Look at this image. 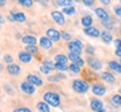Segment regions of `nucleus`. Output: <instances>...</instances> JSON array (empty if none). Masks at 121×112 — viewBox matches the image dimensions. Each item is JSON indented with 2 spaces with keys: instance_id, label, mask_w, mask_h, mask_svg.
<instances>
[{
  "instance_id": "nucleus-1",
  "label": "nucleus",
  "mask_w": 121,
  "mask_h": 112,
  "mask_svg": "<svg viewBox=\"0 0 121 112\" xmlns=\"http://www.w3.org/2000/svg\"><path fill=\"white\" fill-rule=\"evenodd\" d=\"M44 100H45L48 104H51L52 107H58L60 103V95L56 94V93H53V92L45 93V94H44Z\"/></svg>"
},
{
  "instance_id": "nucleus-2",
  "label": "nucleus",
  "mask_w": 121,
  "mask_h": 112,
  "mask_svg": "<svg viewBox=\"0 0 121 112\" xmlns=\"http://www.w3.org/2000/svg\"><path fill=\"white\" fill-rule=\"evenodd\" d=\"M73 90L78 93H85L89 90V84L83 80H75L73 82Z\"/></svg>"
},
{
  "instance_id": "nucleus-3",
  "label": "nucleus",
  "mask_w": 121,
  "mask_h": 112,
  "mask_svg": "<svg viewBox=\"0 0 121 112\" xmlns=\"http://www.w3.org/2000/svg\"><path fill=\"white\" fill-rule=\"evenodd\" d=\"M82 47H83L82 44H81V42H78V40H74V42L69 44V49L72 54L80 55L81 52H82Z\"/></svg>"
},
{
  "instance_id": "nucleus-4",
  "label": "nucleus",
  "mask_w": 121,
  "mask_h": 112,
  "mask_svg": "<svg viewBox=\"0 0 121 112\" xmlns=\"http://www.w3.org/2000/svg\"><path fill=\"white\" fill-rule=\"evenodd\" d=\"M46 34H47V37L51 39L52 42H57V40H60V37H62V34H60L58 30L54 29V28H49V29H47Z\"/></svg>"
},
{
  "instance_id": "nucleus-5",
  "label": "nucleus",
  "mask_w": 121,
  "mask_h": 112,
  "mask_svg": "<svg viewBox=\"0 0 121 112\" xmlns=\"http://www.w3.org/2000/svg\"><path fill=\"white\" fill-rule=\"evenodd\" d=\"M22 92H25L26 94H34L35 93V86L34 84H31L29 82H22L20 85Z\"/></svg>"
},
{
  "instance_id": "nucleus-6",
  "label": "nucleus",
  "mask_w": 121,
  "mask_h": 112,
  "mask_svg": "<svg viewBox=\"0 0 121 112\" xmlns=\"http://www.w3.org/2000/svg\"><path fill=\"white\" fill-rule=\"evenodd\" d=\"M94 13H95V15L100 18V19H102V20H103V22H107L110 20V17H109L108 13H107L103 8H96L94 10Z\"/></svg>"
},
{
  "instance_id": "nucleus-7",
  "label": "nucleus",
  "mask_w": 121,
  "mask_h": 112,
  "mask_svg": "<svg viewBox=\"0 0 121 112\" xmlns=\"http://www.w3.org/2000/svg\"><path fill=\"white\" fill-rule=\"evenodd\" d=\"M52 17L55 20V22L58 25H64L65 24V18L63 16V13H60V11H56V10L52 11Z\"/></svg>"
},
{
  "instance_id": "nucleus-8",
  "label": "nucleus",
  "mask_w": 121,
  "mask_h": 112,
  "mask_svg": "<svg viewBox=\"0 0 121 112\" xmlns=\"http://www.w3.org/2000/svg\"><path fill=\"white\" fill-rule=\"evenodd\" d=\"M10 20H13V22H22L26 20V16L24 15L22 13H10Z\"/></svg>"
},
{
  "instance_id": "nucleus-9",
  "label": "nucleus",
  "mask_w": 121,
  "mask_h": 112,
  "mask_svg": "<svg viewBox=\"0 0 121 112\" xmlns=\"http://www.w3.org/2000/svg\"><path fill=\"white\" fill-rule=\"evenodd\" d=\"M92 92L94 93L95 95H99V96H102V95L105 94V87L103 85H101V84H94L93 87H92Z\"/></svg>"
},
{
  "instance_id": "nucleus-10",
  "label": "nucleus",
  "mask_w": 121,
  "mask_h": 112,
  "mask_svg": "<svg viewBox=\"0 0 121 112\" xmlns=\"http://www.w3.org/2000/svg\"><path fill=\"white\" fill-rule=\"evenodd\" d=\"M83 31H84V34L87 35V36H90V37H98V36H100L99 29L95 28V27H89V28H85Z\"/></svg>"
},
{
  "instance_id": "nucleus-11",
  "label": "nucleus",
  "mask_w": 121,
  "mask_h": 112,
  "mask_svg": "<svg viewBox=\"0 0 121 112\" xmlns=\"http://www.w3.org/2000/svg\"><path fill=\"white\" fill-rule=\"evenodd\" d=\"M87 62H89V65H90L93 69H100L102 67L101 62H100L98 58H95V57H90V58L87 60Z\"/></svg>"
},
{
  "instance_id": "nucleus-12",
  "label": "nucleus",
  "mask_w": 121,
  "mask_h": 112,
  "mask_svg": "<svg viewBox=\"0 0 121 112\" xmlns=\"http://www.w3.org/2000/svg\"><path fill=\"white\" fill-rule=\"evenodd\" d=\"M69 60H72V62H73L74 64L78 65L80 67L84 65V60H83L82 58H81V57H80V56H78V55H76V54H72V53H69Z\"/></svg>"
},
{
  "instance_id": "nucleus-13",
  "label": "nucleus",
  "mask_w": 121,
  "mask_h": 112,
  "mask_svg": "<svg viewBox=\"0 0 121 112\" xmlns=\"http://www.w3.org/2000/svg\"><path fill=\"white\" fill-rule=\"evenodd\" d=\"M91 108H92V110H94L95 112H99L100 110L103 109V103L100 100H92L91 101Z\"/></svg>"
},
{
  "instance_id": "nucleus-14",
  "label": "nucleus",
  "mask_w": 121,
  "mask_h": 112,
  "mask_svg": "<svg viewBox=\"0 0 121 112\" xmlns=\"http://www.w3.org/2000/svg\"><path fill=\"white\" fill-rule=\"evenodd\" d=\"M18 57H19L20 62H22V63H28V62L31 60V57H33V56L28 52H20L19 55H18Z\"/></svg>"
},
{
  "instance_id": "nucleus-15",
  "label": "nucleus",
  "mask_w": 121,
  "mask_h": 112,
  "mask_svg": "<svg viewBox=\"0 0 121 112\" xmlns=\"http://www.w3.org/2000/svg\"><path fill=\"white\" fill-rule=\"evenodd\" d=\"M39 43H40V46L45 48V49H48V48H51L53 46V42L48 37H42Z\"/></svg>"
},
{
  "instance_id": "nucleus-16",
  "label": "nucleus",
  "mask_w": 121,
  "mask_h": 112,
  "mask_svg": "<svg viewBox=\"0 0 121 112\" xmlns=\"http://www.w3.org/2000/svg\"><path fill=\"white\" fill-rule=\"evenodd\" d=\"M7 71L11 75H18L19 72H20V67L17 64H9L8 67H7Z\"/></svg>"
},
{
  "instance_id": "nucleus-17",
  "label": "nucleus",
  "mask_w": 121,
  "mask_h": 112,
  "mask_svg": "<svg viewBox=\"0 0 121 112\" xmlns=\"http://www.w3.org/2000/svg\"><path fill=\"white\" fill-rule=\"evenodd\" d=\"M27 80H28V82L29 83H33L34 85H42L43 84V81H42V78H39L38 76H36V75H28L27 76Z\"/></svg>"
},
{
  "instance_id": "nucleus-18",
  "label": "nucleus",
  "mask_w": 121,
  "mask_h": 112,
  "mask_svg": "<svg viewBox=\"0 0 121 112\" xmlns=\"http://www.w3.org/2000/svg\"><path fill=\"white\" fill-rule=\"evenodd\" d=\"M22 43L27 44L28 46H30V45H35V44L37 43V39H36V37H35V36H30V35L22 37Z\"/></svg>"
},
{
  "instance_id": "nucleus-19",
  "label": "nucleus",
  "mask_w": 121,
  "mask_h": 112,
  "mask_svg": "<svg viewBox=\"0 0 121 112\" xmlns=\"http://www.w3.org/2000/svg\"><path fill=\"white\" fill-rule=\"evenodd\" d=\"M101 78H103L104 81H107V82H109V83L116 81V78L113 76V74L109 73V72H103V73H101Z\"/></svg>"
},
{
  "instance_id": "nucleus-20",
  "label": "nucleus",
  "mask_w": 121,
  "mask_h": 112,
  "mask_svg": "<svg viewBox=\"0 0 121 112\" xmlns=\"http://www.w3.org/2000/svg\"><path fill=\"white\" fill-rule=\"evenodd\" d=\"M109 67L113 71H116L118 73H121V63H118V62H114V60H111L109 63Z\"/></svg>"
},
{
  "instance_id": "nucleus-21",
  "label": "nucleus",
  "mask_w": 121,
  "mask_h": 112,
  "mask_svg": "<svg viewBox=\"0 0 121 112\" xmlns=\"http://www.w3.org/2000/svg\"><path fill=\"white\" fill-rule=\"evenodd\" d=\"M92 22H93V20H92V17H91V16H84V17L82 18V25L85 27V28L91 27Z\"/></svg>"
},
{
  "instance_id": "nucleus-22",
  "label": "nucleus",
  "mask_w": 121,
  "mask_h": 112,
  "mask_svg": "<svg viewBox=\"0 0 121 112\" xmlns=\"http://www.w3.org/2000/svg\"><path fill=\"white\" fill-rule=\"evenodd\" d=\"M37 109L39 112H49V107L45 102H39L37 104Z\"/></svg>"
},
{
  "instance_id": "nucleus-23",
  "label": "nucleus",
  "mask_w": 121,
  "mask_h": 112,
  "mask_svg": "<svg viewBox=\"0 0 121 112\" xmlns=\"http://www.w3.org/2000/svg\"><path fill=\"white\" fill-rule=\"evenodd\" d=\"M101 37L103 39V42H105V43H110V42L112 40V36H111V34L108 33V31H103V33L101 34Z\"/></svg>"
},
{
  "instance_id": "nucleus-24",
  "label": "nucleus",
  "mask_w": 121,
  "mask_h": 112,
  "mask_svg": "<svg viewBox=\"0 0 121 112\" xmlns=\"http://www.w3.org/2000/svg\"><path fill=\"white\" fill-rule=\"evenodd\" d=\"M55 60H56V63H62V64H66L67 62V57L63 54H60V55L55 56Z\"/></svg>"
},
{
  "instance_id": "nucleus-25",
  "label": "nucleus",
  "mask_w": 121,
  "mask_h": 112,
  "mask_svg": "<svg viewBox=\"0 0 121 112\" xmlns=\"http://www.w3.org/2000/svg\"><path fill=\"white\" fill-rule=\"evenodd\" d=\"M73 1H69V0H60V1H56V4L60 7H65V8H67V7H71V4H72Z\"/></svg>"
},
{
  "instance_id": "nucleus-26",
  "label": "nucleus",
  "mask_w": 121,
  "mask_h": 112,
  "mask_svg": "<svg viewBox=\"0 0 121 112\" xmlns=\"http://www.w3.org/2000/svg\"><path fill=\"white\" fill-rule=\"evenodd\" d=\"M69 69L72 71V72H74V73H80L81 72V67L78 66V65L74 64V63H72V64L69 66Z\"/></svg>"
},
{
  "instance_id": "nucleus-27",
  "label": "nucleus",
  "mask_w": 121,
  "mask_h": 112,
  "mask_svg": "<svg viewBox=\"0 0 121 112\" xmlns=\"http://www.w3.org/2000/svg\"><path fill=\"white\" fill-rule=\"evenodd\" d=\"M112 102L116 104V105H120L121 107V95H119V94L113 95L112 96Z\"/></svg>"
},
{
  "instance_id": "nucleus-28",
  "label": "nucleus",
  "mask_w": 121,
  "mask_h": 112,
  "mask_svg": "<svg viewBox=\"0 0 121 112\" xmlns=\"http://www.w3.org/2000/svg\"><path fill=\"white\" fill-rule=\"evenodd\" d=\"M55 69H60V71H66V69H69V66L66 64H62V63H56L55 64Z\"/></svg>"
},
{
  "instance_id": "nucleus-29",
  "label": "nucleus",
  "mask_w": 121,
  "mask_h": 112,
  "mask_svg": "<svg viewBox=\"0 0 121 112\" xmlns=\"http://www.w3.org/2000/svg\"><path fill=\"white\" fill-rule=\"evenodd\" d=\"M63 11H64V13H66V15H73V13H75V9H74L73 7H67V8L63 9Z\"/></svg>"
},
{
  "instance_id": "nucleus-30",
  "label": "nucleus",
  "mask_w": 121,
  "mask_h": 112,
  "mask_svg": "<svg viewBox=\"0 0 121 112\" xmlns=\"http://www.w3.org/2000/svg\"><path fill=\"white\" fill-rule=\"evenodd\" d=\"M27 52L28 53H37L38 52V48L36 47L35 45H30V46H27Z\"/></svg>"
},
{
  "instance_id": "nucleus-31",
  "label": "nucleus",
  "mask_w": 121,
  "mask_h": 112,
  "mask_svg": "<svg viewBox=\"0 0 121 112\" xmlns=\"http://www.w3.org/2000/svg\"><path fill=\"white\" fill-rule=\"evenodd\" d=\"M18 2L20 4H22V6H27V7H30V6L33 4V1H31V0H19Z\"/></svg>"
},
{
  "instance_id": "nucleus-32",
  "label": "nucleus",
  "mask_w": 121,
  "mask_h": 112,
  "mask_svg": "<svg viewBox=\"0 0 121 112\" xmlns=\"http://www.w3.org/2000/svg\"><path fill=\"white\" fill-rule=\"evenodd\" d=\"M39 69H40V72H43L44 74H49L51 73V69H48L47 66H45V65H40Z\"/></svg>"
},
{
  "instance_id": "nucleus-33",
  "label": "nucleus",
  "mask_w": 121,
  "mask_h": 112,
  "mask_svg": "<svg viewBox=\"0 0 121 112\" xmlns=\"http://www.w3.org/2000/svg\"><path fill=\"white\" fill-rule=\"evenodd\" d=\"M43 65H45V66H47L48 69H55V64H53V63L51 62V60H44Z\"/></svg>"
},
{
  "instance_id": "nucleus-34",
  "label": "nucleus",
  "mask_w": 121,
  "mask_h": 112,
  "mask_svg": "<svg viewBox=\"0 0 121 112\" xmlns=\"http://www.w3.org/2000/svg\"><path fill=\"white\" fill-rule=\"evenodd\" d=\"M13 112H31L29 109L27 108H19V109H16V110H13Z\"/></svg>"
},
{
  "instance_id": "nucleus-35",
  "label": "nucleus",
  "mask_w": 121,
  "mask_h": 112,
  "mask_svg": "<svg viewBox=\"0 0 121 112\" xmlns=\"http://www.w3.org/2000/svg\"><path fill=\"white\" fill-rule=\"evenodd\" d=\"M114 45H116L117 49H121V39H116L114 40Z\"/></svg>"
},
{
  "instance_id": "nucleus-36",
  "label": "nucleus",
  "mask_w": 121,
  "mask_h": 112,
  "mask_svg": "<svg viewBox=\"0 0 121 112\" xmlns=\"http://www.w3.org/2000/svg\"><path fill=\"white\" fill-rule=\"evenodd\" d=\"M114 13H116V15H117L118 17L121 18V7L119 6V7H116V9H114Z\"/></svg>"
},
{
  "instance_id": "nucleus-37",
  "label": "nucleus",
  "mask_w": 121,
  "mask_h": 112,
  "mask_svg": "<svg viewBox=\"0 0 121 112\" xmlns=\"http://www.w3.org/2000/svg\"><path fill=\"white\" fill-rule=\"evenodd\" d=\"M4 60H6L7 63H9V64H13V63H11V62H13V57H11L10 55H6V56H4Z\"/></svg>"
},
{
  "instance_id": "nucleus-38",
  "label": "nucleus",
  "mask_w": 121,
  "mask_h": 112,
  "mask_svg": "<svg viewBox=\"0 0 121 112\" xmlns=\"http://www.w3.org/2000/svg\"><path fill=\"white\" fill-rule=\"evenodd\" d=\"M62 36H63V38L65 39V40H69L71 39V36H69V34H67V33H62Z\"/></svg>"
},
{
  "instance_id": "nucleus-39",
  "label": "nucleus",
  "mask_w": 121,
  "mask_h": 112,
  "mask_svg": "<svg viewBox=\"0 0 121 112\" xmlns=\"http://www.w3.org/2000/svg\"><path fill=\"white\" fill-rule=\"evenodd\" d=\"M83 2H84V4H85V6H93V1H92V0H84V1H83Z\"/></svg>"
},
{
  "instance_id": "nucleus-40",
  "label": "nucleus",
  "mask_w": 121,
  "mask_h": 112,
  "mask_svg": "<svg viewBox=\"0 0 121 112\" xmlns=\"http://www.w3.org/2000/svg\"><path fill=\"white\" fill-rule=\"evenodd\" d=\"M116 55L121 58V49H117V51H116Z\"/></svg>"
},
{
  "instance_id": "nucleus-41",
  "label": "nucleus",
  "mask_w": 121,
  "mask_h": 112,
  "mask_svg": "<svg viewBox=\"0 0 121 112\" xmlns=\"http://www.w3.org/2000/svg\"><path fill=\"white\" fill-rule=\"evenodd\" d=\"M93 51H94V49H93L92 47H89V48L86 49V52H87V53H90V54H92V53H93Z\"/></svg>"
},
{
  "instance_id": "nucleus-42",
  "label": "nucleus",
  "mask_w": 121,
  "mask_h": 112,
  "mask_svg": "<svg viewBox=\"0 0 121 112\" xmlns=\"http://www.w3.org/2000/svg\"><path fill=\"white\" fill-rule=\"evenodd\" d=\"M101 2H102V4H109L111 1H109V0H101Z\"/></svg>"
},
{
  "instance_id": "nucleus-43",
  "label": "nucleus",
  "mask_w": 121,
  "mask_h": 112,
  "mask_svg": "<svg viewBox=\"0 0 121 112\" xmlns=\"http://www.w3.org/2000/svg\"><path fill=\"white\" fill-rule=\"evenodd\" d=\"M99 112H105V110H103V109H102V110H100Z\"/></svg>"
}]
</instances>
